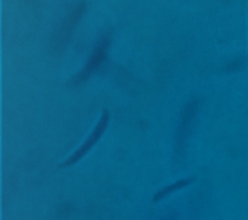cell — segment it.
I'll return each instance as SVG.
<instances>
[{
  "instance_id": "2",
  "label": "cell",
  "mask_w": 248,
  "mask_h": 220,
  "mask_svg": "<svg viewBox=\"0 0 248 220\" xmlns=\"http://www.w3.org/2000/svg\"><path fill=\"white\" fill-rule=\"evenodd\" d=\"M86 5L85 2H80L74 6V9L66 15V17L60 24L58 29L54 32L52 40V47L55 53H60L64 49L74 32V28L85 14Z\"/></svg>"
},
{
  "instance_id": "1",
  "label": "cell",
  "mask_w": 248,
  "mask_h": 220,
  "mask_svg": "<svg viewBox=\"0 0 248 220\" xmlns=\"http://www.w3.org/2000/svg\"><path fill=\"white\" fill-rule=\"evenodd\" d=\"M110 43L109 35H104L97 42L94 47L93 54L90 56L88 61L86 62L84 68L68 82L70 87H75L81 85L86 81L93 74L95 73L100 68L101 65L105 62L108 54V47Z\"/></svg>"
},
{
  "instance_id": "4",
  "label": "cell",
  "mask_w": 248,
  "mask_h": 220,
  "mask_svg": "<svg viewBox=\"0 0 248 220\" xmlns=\"http://www.w3.org/2000/svg\"><path fill=\"white\" fill-rule=\"evenodd\" d=\"M196 109H197V103L191 102L190 104L186 107V110L183 114L182 119L179 124L177 137H176V143H177L178 151H181L185 146V141L190 131V124H191V120H193Z\"/></svg>"
},
{
  "instance_id": "5",
  "label": "cell",
  "mask_w": 248,
  "mask_h": 220,
  "mask_svg": "<svg viewBox=\"0 0 248 220\" xmlns=\"http://www.w3.org/2000/svg\"><path fill=\"white\" fill-rule=\"evenodd\" d=\"M194 181H195V178L194 177L186 178V179L180 180V181L175 182V183H172L170 185H168L166 188H164V189L159 190L157 193H155L153 200H154L155 202L161 201L164 198L167 197L170 193H174V192L178 191V190H182V189L186 188L187 186L190 185Z\"/></svg>"
},
{
  "instance_id": "6",
  "label": "cell",
  "mask_w": 248,
  "mask_h": 220,
  "mask_svg": "<svg viewBox=\"0 0 248 220\" xmlns=\"http://www.w3.org/2000/svg\"><path fill=\"white\" fill-rule=\"evenodd\" d=\"M176 219H177V215L175 213H171L165 220H176Z\"/></svg>"
},
{
  "instance_id": "3",
  "label": "cell",
  "mask_w": 248,
  "mask_h": 220,
  "mask_svg": "<svg viewBox=\"0 0 248 220\" xmlns=\"http://www.w3.org/2000/svg\"><path fill=\"white\" fill-rule=\"evenodd\" d=\"M108 121H109V114L107 110H104L101 116L100 120H98L97 126L93 129L91 135L85 139V142L82 144L78 150L74 151V154L70 156L65 162H62L60 167L66 168V167L73 166L75 163L79 162L85 155L92 150V148L98 142L101 137L105 133V130L108 127Z\"/></svg>"
}]
</instances>
